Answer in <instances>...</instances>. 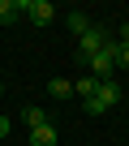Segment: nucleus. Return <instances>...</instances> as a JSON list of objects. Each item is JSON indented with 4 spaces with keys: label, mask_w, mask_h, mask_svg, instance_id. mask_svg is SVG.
Segmentation results:
<instances>
[{
    "label": "nucleus",
    "mask_w": 129,
    "mask_h": 146,
    "mask_svg": "<svg viewBox=\"0 0 129 146\" xmlns=\"http://www.w3.org/2000/svg\"><path fill=\"white\" fill-rule=\"evenodd\" d=\"M103 47H108V30H103V26H90V30L78 39V60H82V64H90Z\"/></svg>",
    "instance_id": "1"
},
{
    "label": "nucleus",
    "mask_w": 129,
    "mask_h": 146,
    "mask_svg": "<svg viewBox=\"0 0 129 146\" xmlns=\"http://www.w3.org/2000/svg\"><path fill=\"white\" fill-rule=\"evenodd\" d=\"M17 13H26L35 26H47L56 17V5H52V0H17Z\"/></svg>",
    "instance_id": "2"
},
{
    "label": "nucleus",
    "mask_w": 129,
    "mask_h": 146,
    "mask_svg": "<svg viewBox=\"0 0 129 146\" xmlns=\"http://www.w3.org/2000/svg\"><path fill=\"white\" fill-rule=\"evenodd\" d=\"M56 137H60V133H56L52 120H43L39 129H30V146H56Z\"/></svg>",
    "instance_id": "3"
},
{
    "label": "nucleus",
    "mask_w": 129,
    "mask_h": 146,
    "mask_svg": "<svg viewBox=\"0 0 129 146\" xmlns=\"http://www.w3.org/2000/svg\"><path fill=\"white\" fill-rule=\"evenodd\" d=\"M47 95H52V99H69V95H73V82H69V78H52V82H47Z\"/></svg>",
    "instance_id": "4"
},
{
    "label": "nucleus",
    "mask_w": 129,
    "mask_h": 146,
    "mask_svg": "<svg viewBox=\"0 0 129 146\" xmlns=\"http://www.w3.org/2000/svg\"><path fill=\"white\" fill-rule=\"evenodd\" d=\"M64 22H69V30H73V39H82V35L90 30V17H86V13H78V9H73L69 17H64Z\"/></svg>",
    "instance_id": "5"
},
{
    "label": "nucleus",
    "mask_w": 129,
    "mask_h": 146,
    "mask_svg": "<svg viewBox=\"0 0 129 146\" xmlns=\"http://www.w3.org/2000/svg\"><path fill=\"white\" fill-rule=\"evenodd\" d=\"M22 13H17V0H0V26H13Z\"/></svg>",
    "instance_id": "6"
},
{
    "label": "nucleus",
    "mask_w": 129,
    "mask_h": 146,
    "mask_svg": "<svg viewBox=\"0 0 129 146\" xmlns=\"http://www.w3.org/2000/svg\"><path fill=\"white\" fill-rule=\"evenodd\" d=\"M95 86H99V82L90 78V73H82V78L73 82V90H78V99H90V95H95Z\"/></svg>",
    "instance_id": "7"
},
{
    "label": "nucleus",
    "mask_w": 129,
    "mask_h": 146,
    "mask_svg": "<svg viewBox=\"0 0 129 146\" xmlns=\"http://www.w3.org/2000/svg\"><path fill=\"white\" fill-rule=\"evenodd\" d=\"M22 120H26V129H39L47 116H43V108H26V112H22Z\"/></svg>",
    "instance_id": "8"
},
{
    "label": "nucleus",
    "mask_w": 129,
    "mask_h": 146,
    "mask_svg": "<svg viewBox=\"0 0 129 146\" xmlns=\"http://www.w3.org/2000/svg\"><path fill=\"white\" fill-rule=\"evenodd\" d=\"M112 60L116 69H129V43H112Z\"/></svg>",
    "instance_id": "9"
},
{
    "label": "nucleus",
    "mask_w": 129,
    "mask_h": 146,
    "mask_svg": "<svg viewBox=\"0 0 129 146\" xmlns=\"http://www.w3.org/2000/svg\"><path fill=\"white\" fill-rule=\"evenodd\" d=\"M9 125H13L9 116H0V142H5V137H9Z\"/></svg>",
    "instance_id": "10"
},
{
    "label": "nucleus",
    "mask_w": 129,
    "mask_h": 146,
    "mask_svg": "<svg viewBox=\"0 0 129 146\" xmlns=\"http://www.w3.org/2000/svg\"><path fill=\"white\" fill-rule=\"evenodd\" d=\"M116 43H129V22L120 26V39H116Z\"/></svg>",
    "instance_id": "11"
},
{
    "label": "nucleus",
    "mask_w": 129,
    "mask_h": 146,
    "mask_svg": "<svg viewBox=\"0 0 129 146\" xmlns=\"http://www.w3.org/2000/svg\"><path fill=\"white\" fill-rule=\"evenodd\" d=\"M0 95H5V86H0Z\"/></svg>",
    "instance_id": "12"
},
{
    "label": "nucleus",
    "mask_w": 129,
    "mask_h": 146,
    "mask_svg": "<svg viewBox=\"0 0 129 146\" xmlns=\"http://www.w3.org/2000/svg\"><path fill=\"white\" fill-rule=\"evenodd\" d=\"M0 146H5V142H0Z\"/></svg>",
    "instance_id": "13"
}]
</instances>
